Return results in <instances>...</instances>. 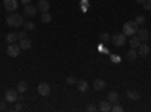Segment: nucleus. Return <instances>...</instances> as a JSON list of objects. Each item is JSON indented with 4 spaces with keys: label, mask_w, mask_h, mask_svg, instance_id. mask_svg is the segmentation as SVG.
<instances>
[{
    "label": "nucleus",
    "mask_w": 151,
    "mask_h": 112,
    "mask_svg": "<svg viewBox=\"0 0 151 112\" xmlns=\"http://www.w3.org/2000/svg\"><path fill=\"white\" fill-rule=\"evenodd\" d=\"M142 44V41H141V38H139V36H134V35H132V38H130V46H132V48H137V47H139Z\"/></svg>",
    "instance_id": "dca6fc26"
},
{
    "label": "nucleus",
    "mask_w": 151,
    "mask_h": 112,
    "mask_svg": "<svg viewBox=\"0 0 151 112\" xmlns=\"http://www.w3.org/2000/svg\"><path fill=\"white\" fill-rule=\"evenodd\" d=\"M89 112H94V111H97V106L95 105H88V108H86Z\"/></svg>",
    "instance_id": "c756f323"
},
{
    "label": "nucleus",
    "mask_w": 151,
    "mask_h": 112,
    "mask_svg": "<svg viewBox=\"0 0 151 112\" xmlns=\"http://www.w3.org/2000/svg\"><path fill=\"white\" fill-rule=\"evenodd\" d=\"M20 52H21V47H20V44H15V43L14 44H9L8 48H6V53L11 58H17L20 55Z\"/></svg>",
    "instance_id": "7ed1b4c3"
},
{
    "label": "nucleus",
    "mask_w": 151,
    "mask_h": 112,
    "mask_svg": "<svg viewBox=\"0 0 151 112\" xmlns=\"http://www.w3.org/2000/svg\"><path fill=\"white\" fill-rule=\"evenodd\" d=\"M17 91L18 92H26L27 91V83L24 82V80H20L18 85H17Z\"/></svg>",
    "instance_id": "aec40b11"
},
{
    "label": "nucleus",
    "mask_w": 151,
    "mask_h": 112,
    "mask_svg": "<svg viewBox=\"0 0 151 112\" xmlns=\"http://www.w3.org/2000/svg\"><path fill=\"white\" fill-rule=\"evenodd\" d=\"M20 2H21V5H29L32 0H20Z\"/></svg>",
    "instance_id": "72a5a7b5"
},
{
    "label": "nucleus",
    "mask_w": 151,
    "mask_h": 112,
    "mask_svg": "<svg viewBox=\"0 0 151 112\" xmlns=\"http://www.w3.org/2000/svg\"><path fill=\"white\" fill-rule=\"evenodd\" d=\"M125 41H127V40H125V33H124V32H121V33H115V35L112 36V43L115 44L116 47L124 46Z\"/></svg>",
    "instance_id": "20e7f679"
},
{
    "label": "nucleus",
    "mask_w": 151,
    "mask_h": 112,
    "mask_svg": "<svg viewBox=\"0 0 151 112\" xmlns=\"http://www.w3.org/2000/svg\"><path fill=\"white\" fill-rule=\"evenodd\" d=\"M21 108H23V106H21V103H15V106H14V111H17V112H18V111H21Z\"/></svg>",
    "instance_id": "473e14b6"
},
{
    "label": "nucleus",
    "mask_w": 151,
    "mask_h": 112,
    "mask_svg": "<svg viewBox=\"0 0 151 112\" xmlns=\"http://www.w3.org/2000/svg\"><path fill=\"white\" fill-rule=\"evenodd\" d=\"M38 11L40 12H47L50 9V2L48 0H40V3H38Z\"/></svg>",
    "instance_id": "f8f14e48"
},
{
    "label": "nucleus",
    "mask_w": 151,
    "mask_h": 112,
    "mask_svg": "<svg viewBox=\"0 0 151 112\" xmlns=\"http://www.w3.org/2000/svg\"><path fill=\"white\" fill-rule=\"evenodd\" d=\"M17 36H18V40H23V38H26V30H20V32L17 33Z\"/></svg>",
    "instance_id": "c85d7f7f"
},
{
    "label": "nucleus",
    "mask_w": 151,
    "mask_h": 112,
    "mask_svg": "<svg viewBox=\"0 0 151 112\" xmlns=\"http://www.w3.org/2000/svg\"><path fill=\"white\" fill-rule=\"evenodd\" d=\"M36 12H38V8L33 6V5H24V14H26L27 17H35L36 15Z\"/></svg>",
    "instance_id": "6e6552de"
},
{
    "label": "nucleus",
    "mask_w": 151,
    "mask_h": 112,
    "mask_svg": "<svg viewBox=\"0 0 151 112\" xmlns=\"http://www.w3.org/2000/svg\"><path fill=\"white\" fill-rule=\"evenodd\" d=\"M142 6H144V9L151 11V0H145V2L142 3Z\"/></svg>",
    "instance_id": "cd10ccee"
},
{
    "label": "nucleus",
    "mask_w": 151,
    "mask_h": 112,
    "mask_svg": "<svg viewBox=\"0 0 151 112\" xmlns=\"http://www.w3.org/2000/svg\"><path fill=\"white\" fill-rule=\"evenodd\" d=\"M144 2H145V0H136V3H139V5H142Z\"/></svg>",
    "instance_id": "f704fd0d"
},
{
    "label": "nucleus",
    "mask_w": 151,
    "mask_h": 112,
    "mask_svg": "<svg viewBox=\"0 0 151 112\" xmlns=\"http://www.w3.org/2000/svg\"><path fill=\"white\" fill-rule=\"evenodd\" d=\"M6 24L9 27H20L24 24V20H23V15L17 14V12H11V14L6 17Z\"/></svg>",
    "instance_id": "f257e3e1"
},
{
    "label": "nucleus",
    "mask_w": 151,
    "mask_h": 112,
    "mask_svg": "<svg viewBox=\"0 0 151 112\" xmlns=\"http://www.w3.org/2000/svg\"><path fill=\"white\" fill-rule=\"evenodd\" d=\"M3 6H5L6 11L14 12L18 8V0H3Z\"/></svg>",
    "instance_id": "39448f33"
},
{
    "label": "nucleus",
    "mask_w": 151,
    "mask_h": 112,
    "mask_svg": "<svg viewBox=\"0 0 151 112\" xmlns=\"http://www.w3.org/2000/svg\"><path fill=\"white\" fill-rule=\"evenodd\" d=\"M124 30V33H125V36H132V35H136L137 33V29H139V24H137L134 20H130V21H127V23H124V27H122Z\"/></svg>",
    "instance_id": "f03ea898"
},
{
    "label": "nucleus",
    "mask_w": 151,
    "mask_h": 112,
    "mask_svg": "<svg viewBox=\"0 0 151 112\" xmlns=\"http://www.w3.org/2000/svg\"><path fill=\"white\" fill-rule=\"evenodd\" d=\"M118 97H119V95H118V92L110 91V92H109V95H107V100H109L112 105H115V103L118 102Z\"/></svg>",
    "instance_id": "a211bd4d"
},
{
    "label": "nucleus",
    "mask_w": 151,
    "mask_h": 112,
    "mask_svg": "<svg viewBox=\"0 0 151 112\" xmlns=\"http://www.w3.org/2000/svg\"><path fill=\"white\" fill-rule=\"evenodd\" d=\"M148 53H150V47L147 46V44H141L139 47H137V55H139V56H148Z\"/></svg>",
    "instance_id": "ddd939ff"
},
{
    "label": "nucleus",
    "mask_w": 151,
    "mask_h": 112,
    "mask_svg": "<svg viewBox=\"0 0 151 112\" xmlns=\"http://www.w3.org/2000/svg\"><path fill=\"white\" fill-rule=\"evenodd\" d=\"M23 26H24V30H35V23L32 21H26Z\"/></svg>",
    "instance_id": "5701e85b"
},
{
    "label": "nucleus",
    "mask_w": 151,
    "mask_h": 112,
    "mask_svg": "<svg viewBox=\"0 0 151 112\" xmlns=\"http://www.w3.org/2000/svg\"><path fill=\"white\" fill-rule=\"evenodd\" d=\"M127 98H129V100H132V102H137L141 98V94L137 92L136 90H129L127 91Z\"/></svg>",
    "instance_id": "9d476101"
},
{
    "label": "nucleus",
    "mask_w": 151,
    "mask_h": 112,
    "mask_svg": "<svg viewBox=\"0 0 151 112\" xmlns=\"http://www.w3.org/2000/svg\"><path fill=\"white\" fill-rule=\"evenodd\" d=\"M77 90L80 92H86L88 91V82L86 80H77Z\"/></svg>",
    "instance_id": "f3484780"
},
{
    "label": "nucleus",
    "mask_w": 151,
    "mask_h": 112,
    "mask_svg": "<svg viewBox=\"0 0 151 112\" xmlns=\"http://www.w3.org/2000/svg\"><path fill=\"white\" fill-rule=\"evenodd\" d=\"M137 58V52H136V48H132L130 52H127V59L129 61H134Z\"/></svg>",
    "instance_id": "4be33fe9"
},
{
    "label": "nucleus",
    "mask_w": 151,
    "mask_h": 112,
    "mask_svg": "<svg viewBox=\"0 0 151 112\" xmlns=\"http://www.w3.org/2000/svg\"><path fill=\"white\" fill-rule=\"evenodd\" d=\"M17 40H18L17 33H8V35H6V43H8V44H14Z\"/></svg>",
    "instance_id": "412c9836"
},
{
    "label": "nucleus",
    "mask_w": 151,
    "mask_h": 112,
    "mask_svg": "<svg viewBox=\"0 0 151 112\" xmlns=\"http://www.w3.org/2000/svg\"><path fill=\"white\" fill-rule=\"evenodd\" d=\"M0 111H6V100L0 102Z\"/></svg>",
    "instance_id": "7c9ffc66"
},
{
    "label": "nucleus",
    "mask_w": 151,
    "mask_h": 112,
    "mask_svg": "<svg viewBox=\"0 0 151 112\" xmlns=\"http://www.w3.org/2000/svg\"><path fill=\"white\" fill-rule=\"evenodd\" d=\"M40 20H41L42 23H50V21H52V14H50L48 11H47V12H41Z\"/></svg>",
    "instance_id": "6ab92c4d"
},
{
    "label": "nucleus",
    "mask_w": 151,
    "mask_h": 112,
    "mask_svg": "<svg viewBox=\"0 0 151 112\" xmlns=\"http://www.w3.org/2000/svg\"><path fill=\"white\" fill-rule=\"evenodd\" d=\"M124 111V108L121 106V105H112V112H122Z\"/></svg>",
    "instance_id": "a878e982"
},
{
    "label": "nucleus",
    "mask_w": 151,
    "mask_h": 112,
    "mask_svg": "<svg viewBox=\"0 0 151 112\" xmlns=\"http://www.w3.org/2000/svg\"><path fill=\"white\" fill-rule=\"evenodd\" d=\"M17 102H24V95H23V92H20V94H18V97H17Z\"/></svg>",
    "instance_id": "2f4dec72"
},
{
    "label": "nucleus",
    "mask_w": 151,
    "mask_h": 112,
    "mask_svg": "<svg viewBox=\"0 0 151 112\" xmlns=\"http://www.w3.org/2000/svg\"><path fill=\"white\" fill-rule=\"evenodd\" d=\"M65 80H67L68 85H76V83H77V77H76V76H68Z\"/></svg>",
    "instance_id": "393cba45"
},
{
    "label": "nucleus",
    "mask_w": 151,
    "mask_h": 112,
    "mask_svg": "<svg viewBox=\"0 0 151 112\" xmlns=\"http://www.w3.org/2000/svg\"><path fill=\"white\" fill-rule=\"evenodd\" d=\"M17 97H18V91L17 90H8L5 92V100L6 102H17Z\"/></svg>",
    "instance_id": "423d86ee"
},
{
    "label": "nucleus",
    "mask_w": 151,
    "mask_h": 112,
    "mask_svg": "<svg viewBox=\"0 0 151 112\" xmlns=\"http://www.w3.org/2000/svg\"><path fill=\"white\" fill-rule=\"evenodd\" d=\"M20 47H21V50H29L32 47V41L29 38H23V40H20Z\"/></svg>",
    "instance_id": "2eb2a0df"
},
{
    "label": "nucleus",
    "mask_w": 151,
    "mask_h": 112,
    "mask_svg": "<svg viewBox=\"0 0 151 112\" xmlns=\"http://www.w3.org/2000/svg\"><path fill=\"white\" fill-rule=\"evenodd\" d=\"M137 36L141 38V41H147V40H148V36H150V32H148V29H145V27L137 29Z\"/></svg>",
    "instance_id": "4468645a"
},
{
    "label": "nucleus",
    "mask_w": 151,
    "mask_h": 112,
    "mask_svg": "<svg viewBox=\"0 0 151 112\" xmlns=\"http://www.w3.org/2000/svg\"><path fill=\"white\" fill-rule=\"evenodd\" d=\"M134 21L141 26V24H144V23H145V17H144V15H136V20H134Z\"/></svg>",
    "instance_id": "bb28decb"
},
{
    "label": "nucleus",
    "mask_w": 151,
    "mask_h": 112,
    "mask_svg": "<svg viewBox=\"0 0 151 112\" xmlns=\"http://www.w3.org/2000/svg\"><path fill=\"white\" fill-rule=\"evenodd\" d=\"M50 85L48 83H40L38 85V94L40 95H42V97H47L48 94H50Z\"/></svg>",
    "instance_id": "0eeeda50"
},
{
    "label": "nucleus",
    "mask_w": 151,
    "mask_h": 112,
    "mask_svg": "<svg viewBox=\"0 0 151 112\" xmlns=\"http://www.w3.org/2000/svg\"><path fill=\"white\" fill-rule=\"evenodd\" d=\"M92 86H94L95 91H103V90L106 88V82H104L103 79H95L94 83H92Z\"/></svg>",
    "instance_id": "1a4fd4ad"
},
{
    "label": "nucleus",
    "mask_w": 151,
    "mask_h": 112,
    "mask_svg": "<svg viewBox=\"0 0 151 112\" xmlns=\"http://www.w3.org/2000/svg\"><path fill=\"white\" fill-rule=\"evenodd\" d=\"M98 109L103 111V112H109V111H112V103L109 100H101L98 105Z\"/></svg>",
    "instance_id": "9b49d317"
},
{
    "label": "nucleus",
    "mask_w": 151,
    "mask_h": 112,
    "mask_svg": "<svg viewBox=\"0 0 151 112\" xmlns=\"http://www.w3.org/2000/svg\"><path fill=\"white\" fill-rule=\"evenodd\" d=\"M100 40H101L103 43H107V41H110V40H112V36H110L107 32H103L101 35H100Z\"/></svg>",
    "instance_id": "b1692460"
}]
</instances>
